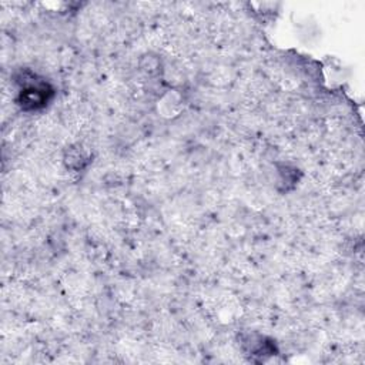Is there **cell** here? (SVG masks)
<instances>
[{
	"label": "cell",
	"instance_id": "6da1fadb",
	"mask_svg": "<svg viewBox=\"0 0 365 365\" xmlns=\"http://www.w3.org/2000/svg\"><path fill=\"white\" fill-rule=\"evenodd\" d=\"M53 96V88L47 83H31L21 88L19 104L24 110H37L47 104Z\"/></svg>",
	"mask_w": 365,
	"mask_h": 365
}]
</instances>
